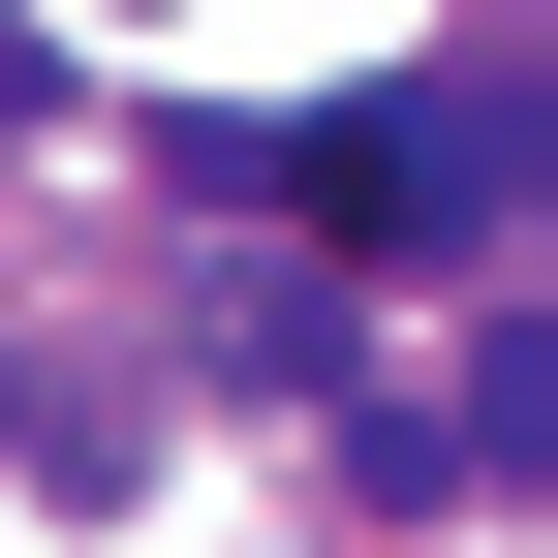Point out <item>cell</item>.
I'll list each match as a JSON object with an SVG mask.
<instances>
[{"label": "cell", "instance_id": "cell-2", "mask_svg": "<svg viewBox=\"0 0 558 558\" xmlns=\"http://www.w3.org/2000/svg\"><path fill=\"white\" fill-rule=\"evenodd\" d=\"M435 465H497V497L558 465V341H527V279H497V341H465V435H435Z\"/></svg>", "mask_w": 558, "mask_h": 558}, {"label": "cell", "instance_id": "cell-1", "mask_svg": "<svg viewBox=\"0 0 558 558\" xmlns=\"http://www.w3.org/2000/svg\"><path fill=\"white\" fill-rule=\"evenodd\" d=\"M279 218H311V248H527V32L435 62V94H373V124H311Z\"/></svg>", "mask_w": 558, "mask_h": 558}, {"label": "cell", "instance_id": "cell-3", "mask_svg": "<svg viewBox=\"0 0 558 558\" xmlns=\"http://www.w3.org/2000/svg\"><path fill=\"white\" fill-rule=\"evenodd\" d=\"M0 124H62V62H32V32H0Z\"/></svg>", "mask_w": 558, "mask_h": 558}]
</instances>
